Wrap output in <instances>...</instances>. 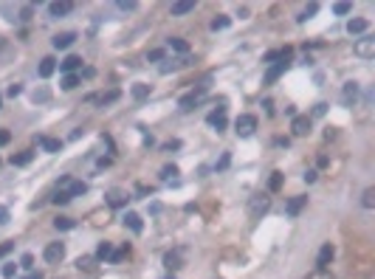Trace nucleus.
<instances>
[{
	"label": "nucleus",
	"mask_w": 375,
	"mask_h": 279,
	"mask_svg": "<svg viewBox=\"0 0 375 279\" xmlns=\"http://www.w3.org/2000/svg\"><path fill=\"white\" fill-rule=\"evenodd\" d=\"M170 48H172V51H181V54H186V51H189V43H186V40H181V37H170Z\"/></svg>",
	"instance_id": "nucleus-28"
},
{
	"label": "nucleus",
	"mask_w": 375,
	"mask_h": 279,
	"mask_svg": "<svg viewBox=\"0 0 375 279\" xmlns=\"http://www.w3.org/2000/svg\"><path fill=\"white\" fill-rule=\"evenodd\" d=\"M110 254H113V245L110 243H102L96 248V260H110Z\"/></svg>",
	"instance_id": "nucleus-33"
},
{
	"label": "nucleus",
	"mask_w": 375,
	"mask_h": 279,
	"mask_svg": "<svg viewBox=\"0 0 375 279\" xmlns=\"http://www.w3.org/2000/svg\"><path fill=\"white\" fill-rule=\"evenodd\" d=\"M353 51H356V57H361V60H372L375 57V37H358L356 43H353Z\"/></svg>",
	"instance_id": "nucleus-3"
},
{
	"label": "nucleus",
	"mask_w": 375,
	"mask_h": 279,
	"mask_svg": "<svg viewBox=\"0 0 375 279\" xmlns=\"http://www.w3.org/2000/svg\"><path fill=\"white\" fill-rule=\"evenodd\" d=\"M229 23H231V20L226 17V14H220V17H215V20H212V31H220V29H229Z\"/></svg>",
	"instance_id": "nucleus-35"
},
{
	"label": "nucleus",
	"mask_w": 375,
	"mask_h": 279,
	"mask_svg": "<svg viewBox=\"0 0 375 279\" xmlns=\"http://www.w3.org/2000/svg\"><path fill=\"white\" fill-rule=\"evenodd\" d=\"M124 226H127L130 231H136V234L144 229V223H141V217H139L136 212H127V214H124Z\"/></svg>",
	"instance_id": "nucleus-17"
},
{
	"label": "nucleus",
	"mask_w": 375,
	"mask_h": 279,
	"mask_svg": "<svg viewBox=\"0 0 375 279\" xmlns=\"http://www.w3.org/2000/svg\"><path fill=\"white\" fill-rule=\"evenodd\" d=\"M108 203L113 209H119V206H124V203H127V194H124V192H110L108 194Z\"/></svg>",
	"instance_id": "nucleus-23"
},
{
	"label": "nucleus",
	"mask_w": 375,
	"mask_h": 279,
	"mask_svg": "<svg viewBox=\"0 0 375 279\" xmlns=\"http://www.w3.org/2000/svg\"><path fill=\"white\" fill-rule=\"evenodd\" d=\"M51 201H54L57 206H62V203H68V201H71V194H68V192H57L54 198H51Z\"/></svg>",
	"instance_id": "nucleus-41"
},
{
	"label": "nucleus",
	"mask_w": 375,
	"mask_h": 279,
	"mask_svg": "<svg viewBox=\"0 0 375 279\" xmlns=\"http://www.w3.org/2000/svg\"><path fill=\"white\" fill-rule=\"evenodd\" d=\"M76 85H79V76H76V73H65V76H62V88H65V91H73Z\"/></svg>",
	"instance_id": "nucleus-30"
},
{
	"label": "nucleus",
	"mask_w": 375,
	"mask_h": 279,
	"mask_svg": "<svg viewBox=\"0 0 375 279\" xmlns=\"http://www.w3.org/2000/svg\"><path fill=\"white\" fill-rule=\"evenodd\" d=\"M285 68H288V62H274V65L268 68V73H265V85H274V82L285 73Z\"/></svg>",
	"instance_id": "nucleus-12"
},
{
	"label": "nucleus",
	"mask_w": 375,
	"mask_h": 279,
	"mask_svg": "<svg viewBox=\"0 0 375 279\" xmlns=\"http://www.w3.org/2000/svg\"><path fill=\"white\" fill-rule=\"evenodd\" d=\"M116 6H119L121 12H133V9H136V0H119Z\"/></svg>",
	"instance_id": "nucleus-42"
},
{
	"label": "nucleus",
	"mask_w": 375,
	"mask_h": 279,
	"mask_svg": "<svg viewBox=\"0 0 375 279\" xmlns=\"http://www.w3.org/2000/svg\"><path fill=\"white\" fill-rule=\"evenodd\" d=\"M45 99H48V91H45V88L34 93V102H45Z\"/></svg>",
	"instance_id": "nucleus-49"
},
{
	"label": "nucleus",
	"mask_w": 375,
	"mask_h": 279,
	"mask_svg": "<svg viewBox=\"0 0 375 279\" xmlns=\"http://www.w3.org/2000/svg\"><path fill=\"white\" fill-rule=\"evenodd\" d=\"M20 265H23V268H31V265H34V257H31V254H23V260H20Z\"/></svg>",
	"instance_id": "nucleus-48"
},
{
	"label": "nucleus",
	"mask_w": 375,
	"mask_h": 279,
	"mask_svg": "<svg viewBox=\"0 0 375 279\" xmlns=\"http://www.w3.org/2000/svg\"><path fill=\"white\" fill-rule=\"evenodd\" d=\"M367 29H369V20H364V17H353L350 23H347V31H350V34H367Z\"/></svg>",
	"instance_id": "nucleus-14"
},
{
	"label": "nucleus",
	"mask_w": 375,
	"mask_h": 279,
	"mask_svg": "<svg viewBox=\"0 0 375 279\" xmlns=\"http://www.w3.org/2000/svg\"><path fill=\"white\" fill-rule=\"evenodd\" d=\"M198 102H200V93H189V96L181 99V110H192Z\"/></svg>",
	"instance_id": "nucleus-29"
},
{
	"label": "nucleus",
	"mask_w": 375,
	"mask_h": 279,
	"mask_svg": "<svg viewBox=\"0 0 375 279\" xmlns=\"http://www.w3.org/2000/svg\"><path fill=\"white\" fill-rule=\"evenodd\" d=\"M316 181V170H308L305 172V183H313Z\"/></svg>",
	"instance_id": "nucleus-51"
},
{
	"label": "nucleus",
	"mask_w": 375,
	"mask_h": 279,
	"mask_svg": "<svg viewBox=\"0 0 375 279\" xmlns=\"http://www.w3.org/2000/svg\"><path fill=\"white\" fill-rule=\"evenodd\" d=\"M356 96H358V85H356V82H347V85H344V104H353V102H356Z\"/></svg>",
	"instance_id": "nucleus-25"
},
{
	"label": "nucleus",
	"mask_w": 375,
	"mask_h": 279,
	"mask_svg": "<svg viewBox=\"0 0 375 279\" xmlns=\"http://www.w3.org/2000/svg\"><path fill=\"white\" fill-rule=\"evenodd\" d=\"M29 279H43V273H31V276Z\"/></svg>",
	"instance_id": "nucleus-53"
},
{
	"label": "nucleus",
	"mask_w": 375,
	"mask_h": 279,
	"mask_svg": "<svg viewBox=\"0 0 375 279\" xmlns=\"http://www.w3.org/2000/svg\"><path fill=\"white\" fill-rule=\"evenodd\" d=\"M361 206H364V209H375V186H367V189H364Z\"/></svg>",
	"instance_id": "nucleus-24"
},
{
	"label": "nucleus",
	"mask_w": 375,
	"mask_h": 279,
	"mask_svg": "<svg viewBox=\"0 0 375 279\" xmlns=\"http://www.w3.org/2000/svg\"><path fill=\"white\" fill-rule=\"evenodd\" d=\"M164 268L167 271H178V268H183V251H167L164 254Z\"/></svg>",
	"instance_id": "nucleus-7"
},
{
	"label": "nucleus",
	"mask_w": 375,
	"mask_h": 279,
	"mask_svg": "<svg viewBox=\"0 0 375 279\" xmlns=\"http://www.w3.org/2000/svg\"><path fill=\"white\" fill-rule=\"evenodd\" d=\"M85 192H88V183H82V181H73L71 189H68V194H71V198H76V194H85Z\"/></svg>",
	"instance_id": "nucleus-32"
},
{
	"label": "nucleus",
	"mask_w": 375,
	"mask_h": 279,
	"mask_svg": "<svg viewBox=\"0 0 375 279\" xmlns=\"http://www.w3.org/2000/svg\"><path fill=\"white\" fill-rule=\"evenodd\" d=\"M43 257H45V262H51V265H57V262L65 257V243H51V245H45V251H43Z\"/></svg>",
	"instance_id": "nucleus-4"
},
{
	"label": "nucleus",
	"mask_w": 375,
	"mask_h": 279,
	"mask_svg": "<svg viewBox=\"0 0 375 279\" xmlns=\"http://www.w3.org/2000/svg\"><path fill=\"white\" fill-rule=\"evenodd\" d=\"M76 268L79 271H93V268H96V257H79Z\"/></svg>",
	"instance_id": "nucleus-26"
},
{
	"label": "nucleus",
	"mask_w": 375,
	"mask_h": 279,
	"mask_svg": "<svg viewBox=\"0 0 375 279\" xmlns=\"http://www.w3.org/2000/svg\"><path fill=\"white\" fill-rule=\"evenodd\" d=\"M79 68H82V57H76V54H71V57H65L62 60V65H60V71L62 73H76Z\"/></svg>",
	"instance_id": "nucleus-10"
},
{
	"label": "nucleus",
	"mask_w": 375,
	"mask_h": 279,
	"mask_svg": "<svg viewBox=\"0 0 375 279\" xmlns=\"http://www.w3.org/2000/svg\"><path fill=\"white\" fill-rule=\"evenodd\" d=\"M6 93H9V96H12V99H14V96H20V93H23V85H12V88H9Z\"/></svg>",
	"instance_id": "nucleus-47"
},
{
	"label": "nucleus",
	"mask_w": 375,
	"mask_h": 279,
	"mask_svg": "<svg viewBox=\"0 0 375 279\" xmlns=\"http://www.w3.org/2000/svg\"><path fill=\"white\" fill-rule=\"evenodd\" d=\"M268 189H271V192H279V189H282V172H274V175L268 178Z\"/></svg>",
	"instance_id": "nucleus-31"
},
{
	"label": "nucleus",
	"mask_w": 375,
	"mask_h": 279,
	"mask_svg": "<svg viewBox=\"0 0 375 279\" xmlns=\"http://www.w3.org/2000/svg\"><path fill=\"white\" fill-rule=\"evenodd\" d=\"M130 257V245H121V248H116L113 254H110V260L108 262H113V265H121V262Z\"/></svg>",
	"instance_id": "nucleus-20"
},
{
	"label": "nucleus",
	"mask_w": 375,
	"mask_h": 279,
	"mask_svg": "<svg viewBox=\"0 0 375 279\" xmlns=\"http://www.w3.org/2000/svg\"><path fill=\"white\" fill-rule=\"evenodd\" d=\"M178 147H181V141L175 138V141H167V144H164V150H167V152H175Z\"/></svg>",
	"instance_id": "nucleus-46"
},
{
	"label": "nucleus",
	"mask_w": 375,
	"mask_h": 279,
	"mask_svg": "<svg viewBox=\"0 0 375 279\" xmlns=\"http://www.w3.org/2000/svg\"><path fill=\"white\" fill-rule=\"evenodd\" d=\"M167 279H175V276H167Z\"/></svg>",
	"instance_id": "nucleus-55"
},
{
	"label": "nucleus",
	"mask_w": 375,
	"mask_h": 279,
	"mask_svg": "<svg viewBox=\"0 0 375 279\" xmlns=\"http://www.w3.org/2000/svg\"><path fill=\"white\" fill-rule=\"evenodd\" d=\"M14 248V243H12V240H9V243H3V245H0V260H3V257H6L9 254V251H12Z\"/></svg>",
	"instance_id": "nucleus-45"
},
{
	"label": "nucleus",
	"mask_w": 375,
	"mask_h": 279,
	"mask_svg": "<svg viewBox=\"0 0 375 279\" xmlns=\"http://www.w3.org/2000/svg\"><path fill=\"white\" fill-rule=\"evenodd\" d=\"M234 130H237V135H240V138H248V135H254V130H257V116H254V113H243V116H237Z\"/></svg>",
	"instance_id": "nucleus-2"
},
{
	"label": "nucleus",
	"mask_w": 375,
	"mask_h": 279,
	"mask_svg": "<svg viewBox=\"0 0 375 279\" xmlns=\"http://www.w3.org/2000/svg\"><path fill=\"white\" fill-rule=\"evenodd\" d=\"M37 144L43 147L45 152H60L62 150V141L60 138H51V135H40V138H37Z\"/></svg>",
	"instance_id": "nucleus-13"
},
{
	"label": "nucleus",
	"mask_w": 375,
	"mask_h": 279,
	"mask_svg": "<svg viewBox=\"0 0 375 279\" xmlns=\"http://www.w3.org/2000/svg\"><path fill=\"white\" fill-rule=\"evenodd\" d=\"M290 133L297 135V138H305L310 133V119L308 116H293V124H290Z\"/></svg>",
	"instance_id": "nucleus-5"
},
{
	"label": "nucleus",
	"mask_w": 375,
	"mask_h": 279,
	"mask_svg": "<svg viewBox=\"0 0 375 279\" xmlns=\"http://www.w3.org/2000/svg\"><path fill=\"white\" fill-rule=\"evenodd\" d=\"M121 93L119 91H108V93H91L88 96V102H99V104H108V102H116Z\"/></svg>",
	"instance_id": "nucleus-15"
},
{
	"label": "nucleus",
	"mask_w": 375,
	"mask_h": 279,
	"mask_svg": "<svg viewBox=\"0 0 375 279\" xmlns=\"http://www.w3.org/2000/svg\"><path fill=\"white\" fill-rule=\"evenodd\" d=\"M316 12H319V3H310V6H308V9H305V12H302V14H299V17H297V20H299V23H305V20H310V17H313V14H316Z\"/></svg>",
	"instance_id": "nucleus-34"
},
{
	"label": "nucleus",
	"mask_w": 375,
	"mask_h": 279,
	"mask_svg": "<svg viewBox=\"0 0 375 279\" xmlns=\"http://www.w3.org/2000/svg\"><path fill=\"white\" fill-rule=\"evenodd\" d=\"M206 122L212 124L218 133H220V130H226V104H220L218 110H212V113L206 116Z\"/></svg>",
	"instance_id": "nucleus-6"
},
{
	"label": "nucleus",
	"mask_w": 375,
	"mask_h": 279,
	"mask_svg": "<svg viewBox=\"0 0 375 279\" xmlns=\"http://www.w3.org/2000/svg\"><path fill=\"white\" fill-rule=\"evenodd\" d=\"M3 223H9V209L6 206H0V226Z\"/></svg>",
	"instance_id": "nucleus-50"
},
{
	"label": "nucleus",
	"mask_w": 375,
	"mask_h": 279,
	"mask_svg": "<svg viewBox=\"0 0 375 279\" xmlns=\"http://www.w3.org/2000/svg\"><path fill=\"white\" fill-rule=\"evenodd\" d=\"M333 12H336V14H350L353 12V3H336V6H333Z\"/></svg>",
	"instance_id": "nucleus-37"
},
{
	"label": "nucleus",
	"mask_w": 375,
	"mask_h": 279,
	"mask_svg": "<svg viewBox=\"0 0 375 279\" xmlns=\"http://www.w3.org/2000/svg\"><path fill=\"white\" fill-rule=\"evenodd\" d=\"M9 141H12V133H9V130H0V147H6Z\"/></svg>",
	"instance_id": "nucleus-44"
},
{
	"label": "nucleus",
	"mask_w": 375,
	"mask_h": 279,
	"mask_svg": "<svg viewBox=\"0 0 375 279\" xmlns=\"http://www.w3.org/2000/svg\"><path fill=\"white\" fill-rule=\"evenodd\" d=\"M175 175H178V166H164V170H161L164 181H170V178H175Z\"/></svg>",
	"instance_id": "nucleus-40"
},
{
	"label": "nucleus",
	"mask_w": 375,
	"mask_h": 279,
	"mask_svg": "<svg viewBox=\"0 0 375 279\" xmlns=\"http://www.w3.org/2000/svg\"><path fill=\"white\" fill-rule=\"evenodd\" d=\"M73 40H76V34H73V31H65V34H57L51 43H54V48H68V45H73Z\"/></svg>",
	"instance_id": "nucleus-16"
},
{
	"label": "nucleus",
	"mask_w": 375,
	"mask_h": 279,
	"mask_svg": "<svg viewBox=\"0 0 375 279\" xmlns=\"http://www.w3.org/2000/svg\"><path fill=\"white\" fill-rule=\"evenodd\" d=\"M34 158V150H25V152H17V155H12V164L14 166H25Z\"/></svg>",
	"instance_id": "nucleus-22"
},
{
	"label": "nucleus",
	"mask_w": 375,
	"mask_h": 279,
	"mask_svg": "<svg viewBox=\"0 0 375 279\" xmlns=\"http://www.w3.org/2000/svg\"><path fill=\"white\" fill-rule=\"evenodd\" d=\"M333 257H336V248H333L330 243H325L319 248V254H316V268H327V262H330Z\"/></svg>",
	"instance_id": "nucleus-9"
},
{
	"label": "nucleus",
	"mask_w": 375,
	"mask_h": 279,
	"mask_svg": "<svg viewBox=\"0 0 375 279\" xmlns=\"http://www.w3.org/2000/svg\"><path fill=\"white\" fill-rule=\"evenodd\" d=\"M0 45H3V40H0Z\"/></svg>",
	"instance_id": "nucleus-56"
},
{
	"label": "nucleus",
	"mask_w": 375,
	"mask_h": 279,
	"mask_svg": "<svg viewBox=\"0 0 375 279\" xmlns=\"http://www.w3.org/2000/svg\"><path fill=\"white\" fill-rule=\"evenodd\" d=\"M308 206V194H297V198H290L288 206H285V212H288V217H299V212Z\"/></svg>",
	"instance_id": "nucleus-8"
},
{
	"label": "nucleus",
	"mask_w": 375,
	"mask_h": 279,
	"mask_svg": "<svg viewBox=\"0 0 375 279\" xmlns=\"http://www.w3.org/2000/svg\"><path fill=\"white\" fill-rule=\"evenodd\" d=\"M150 96V85H133V99H147Z\"/></svg>",
	"instance_id": "nucleus-36"
},
{
	"label": "nucleus",
	"mask_w": 375,
	"mask_h": 279,
	"mask_svg": "<svg viewBox=\"0 0 375 279\" xmlns=\"http://www.w3.org/2000/svg\"><path fill=\"white\" fill-rule=\"evenodd\" d=\"M268 209H271V194L268 192L251 194V201H248V214H251V217H262Z\"/></svg>",
	"instance_id": "nucleus-1"
},
{
	"label": "nucleus",
	"mask_w": 375,
	"mask_h": 279,
	"mask_svg": "<svg viewBox=\"0 0 375 279\" xmlns=\"http://www.w3.org/2000/svg\"><path fill=\"white\" fill-rule=\"evenodd\" d=\"M229 161H231V155H229V152H226V155H223V158H220V161H218V166H215V170H218V172H223L226 166H229Z\"/></svg>",
	"instance_id": "nucleus-43"
},
{
	"label": "nucleus",
	"mask_w": 375,
	"mask_h": 279,
	"mask_svg": "<svg viewBox=\"0 0 375 279\" xmlns=\"http://www.w3.org/2000/svg\"><path fill=\"white\" fill-rule=\"evenodd\" d=\"M0 107H3V99H0Z\"/></svg>",
	"instance_id": "nucleus-54"
},
{
	"label": "nucleus",
	"mask_w": 375,
	"mask_h": 279,
	"mask_svg": "<svg viewBox=\"0 0 375 279\" xmlns=\"http://www.w3.org/2000/svg\"><path fill=\"white\" fill-rule=\"evenodd\" d=\"M71 9H73V3H48V12L54 14V17H65Z\"/></svg>",
	"instance_id": "nucleus-19"
},
{
	"label": "nucleus",
	"mask_w": 375,
	"mask_h": 279,
	"mask_svg": "<svg viewBox=\"0 0 375 279\" xmlns=\"http://www.w3.org/2000/svg\"><path fill=\"white\" fill-rule=\"evenodd\" d=\"M325 110H327V104H325V102H319V104H316V110H313V113H316V116H322Z\"/></svg>",
	"instance_id": "nucleus-52"
},
{
	"label": "nucleus",
	"mask_w": 375,
	"mask_h": 279,
	"mask_svg": "<svg viewBox=\"0 0 375 279\" xmlns=\"http://www.w3.org/2000/svg\"><path fill=\"white\" fill-rule=\"evenodd\" d=\"M192 9H195V0H178V3L170 6V14L172 17H181V14H189Z\"/></svg>",
	"instance_id": "nucleus-11"
},
{
	"label": "nucleus",
	"mask_w": 375,
	"mask_h": 279,
	"mask_svg": "<svg viewBox=\"0 0 375 279\" xmlns=\"http://www.w3.org/2000/svg\"><path fill=\"white\" fill-rule=\"evenodd\" d=\"M305 279H336L330 268H313V271L305 273Z\"/></svg>",
	"instance_id": "nucleus-21"
},
{
	"label": "nucleus",
	"mask_w": 375,
	"mask_h": 279,
	"mask_svg": "<svg viewBox=\"0 0 375 279\" xmlns=\"http://www.w3.org/2000/svg\"><path fill=\"white\" fill-rule=\"evenodd\" d=\"M73 226H76V220H71V217H57L54 220V229L57 231H71Z\"/></svg>",
	"instance_id": "nucleus-27"
},
{
	"label": "nucleus",
	"mask_w": 375,
	"mask_h": 279,
	"mask_svg": "<svg viewBox=\"0 0 375 279\" xmlns=\"http://www.w3.org/2000/svg\"><path fill=\"white\" fill-rule=\"evenodd\" d=\"M147 60H150V62H161L164 60V48H152L150 54H147Z\"/></svg>",
	"instance_id": "nucleus-39"
},
{
	"label": "nucleus",
	"mask_w": 375,
	"mask_h": 279,
	"mask_svg": "<svg viewBox=\"0 0 375 279\" xmlns=\"http://www.w3.org/2000/svg\"><path fill=\"white\" fill-rule=\"evenodd\" d=\"M0 273H3V276H6V279H12L14 273H17V265H14V262H6V265H3V271H0Z\"/></svg>",
	"instance_id": "nucleus-38"
},
{
	"label": "nucleus",
	"mask_w": 375,
	"mask_h": 279,
	"mask_svg": "<svg viewBox=\"0 0 375 279\" xmlns=\"http://www.w3.org/2000/svg\"><path fill=\"white\" fill-rule=\"evenodd\" d=\"M54 71H57V60H54V57H45V60L40 62V76H43V79H48Z\"/></svg>",
	"instance_id": "nucleus-18"
}]
</instances>
